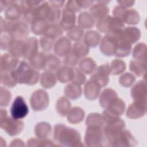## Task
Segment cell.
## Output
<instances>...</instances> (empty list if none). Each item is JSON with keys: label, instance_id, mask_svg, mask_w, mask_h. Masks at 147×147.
Returning a JSON list of instances; mask_svg holds the SVG:
<instances>
[{"label": "cell", "instance_id": "24", "mask_svg": "<svg viewBox=\"0 0 147 147\" xmlns=\"http://www.w3.org/2000/svg\"><path fill=\"white\" fill-rule=\"evenodd\" d=\"M24 40L22 39H14L8 49L9 53L18 58L22 57L24 51Z\"/></svg>", "mask_w": 147, "mask_h": 147}, {"label": "cell", "instance_id": "9", "mask_svg": "<svg viewBox=\"0 0 147 147\" xmlns=\"http://www.w3.org/2000/svg\"><path fill=\"white\" fill-rule=\"evenodd\" d=\"M29 113V109L24 99L21 96H17L12 103L10 108V114L15 119L25 118Z\"/></svg>", "mask_w": 147, "mask_h": 147}, {"label": "cell", "instance_id": "49", "mask_svg": "<svg viewBox=\"0 0 147 147\" xmlns=\"http://www.w3.org/2000/svg\"><path fill=\"white\" fill-rule=\"evenodd\" d=\"M76 2L80 8H87L93 3V1H76Z\"/></svg>", "mask_w": 147, "mask_h": 147}, {"label": "cell", "instance_id": "22", "mask_svg": "<svg viewBox=\"0 0 147 147\" xmlns=\"http://www.w3.org/2000/svg\"><path fill=\"white\" fill-rule=\"evenodd\" d=\"M85 115L84 110L80 107H75L68 113L67 119L71 123L76 124L82 121Z\"/></svg>", "mask_w": 147, "mask_h": 147}, {"label": "cell", "instance_id": "33", "mask_svg": "<svg viewBox=\"0 0 147 147\" xmlns=\"http://www.w3.org/2000/svg\"><path fill=\"white\" fill-rule=\"evenodd\" d=\"M103 117L98 113H91L87 117L86 123L88 127H100L103 125Z\"/></svg>", "mask_w": 147, "mask_h": 147}, {"label": "cell", "instance_id": "36", "mask_svg": "<svg viewBox=\"0 0 147 147\" xmlns=\"http://www.w3.org/2000/svg\"><path fill=\"white\" fill-rule=\"evenodd\" d=\"M17 83L13 78L11 72L1 71V84L5 87L12 88L16 86Z\"/></svg>", "mask_w": 147, "mask_h": 147}, {"label": "cell", "instance_id": "37", "mask_svg": "<svg viewBox=\"0 0 147 147\" xmlns=\"http://www.w3.org/2000/svg\"><path fill=\"white\" fill-rule=\"evenodd\" d=\"M62 34L63 30L59 25H57L56 24H51L48 25L44 36L55 40V38L59 37Z\"/></svg>", "mask_w": 147, "mask_h": 147}, {"label": "cell", "instance_id": "21", "mask_svg": "<svg viewBox=\"0 0 147 147\" xmlns=\"http://www.w3.org/2000/svg\"><path fill=\"white\" fill-rule=\"evenodd\" d=\"M78 22L79 26L82 29H90L94 26L95 21L90 13L84 11L79 14L78 18Z\"/></svg>", "mask_w": 147, "mask_h": 147}, {"label": "cell", "instance_id": "48", "mask_svg": "<svg viewBox=\"0 0 147 147\" xmlns=\"http://www.w3.org/2000/svg\"><path fill=\"white\" fill-rule=\"evenodd\" d=\"M49 3H50V5L52 7L60 9L61 7H62L63 6V5L65 3V1H49Z\"/></svg>", "mask_w": 147, "mask_h": 147}, {"label": "cell", "instance_id": "31", "mask_svg": "<svg viewBox=\"0 0 147 147\" xmlns=\"http://www.w3.org/2000/svg\"><path fill=\"white\" fill-rule=\"evenodd\" d=\"M71 106L69 100L66 98L62 96L59 98L56 102V110L60 115L65 116L69 112Z\"/></svg>", "mask_w": 147, "mask_h": 147}, {"label": "cell", "instance_id": "5", "mask_svg": "<svg viewBox=\"0 0 147 147\" xmlns=\"http://www.w3.org/2000/svg\"><path fill=\"white\" fill-rule=\"evenodd\" d=\"M121 31L107 33L102 38L100 44V50L102 53L108 56L115 55L119 42V35Z\"/></svg>", "mask_w": 147, "mask_h": 147}, {"label": "cell", "instance_id": "32", "mask_svg": "<svg viewBox=\"0 0 147 147\" xmlns=\"http://www.w3.org/2000/svg\"><path fill=\"white\" fill-rule=\"evenodd\" d=\"M73 53L79 58L86 56L89 53V47L84 42L78 41L76 42L71 49Z\"/></svg>", "mask_w": 147, "mask_h": 147}, {"label": "cell", "instance_id": "26", "mask_svg": "<svg viewBox=\"0 0 147 147\" xmlns=\"http://www.w3.org/2000/svg\"><path fill=\"white\" fill-rule=\"evenodd\" d=\"M100 35L98 32L90 30L85 34L83 41L88 47H95L100 41Z\"/></svg>", "mask_w": 147, "mask_h": 147}, {"label": "cell", "instance_id": "16", "mask_svg": "<svg viewBox=\"0 0 147 147\" xmlns=\"http://www.w3.org/2000/svg\"><path fill=\"white\" fill-rule=\"evenodd\" d=\"M4 14L7 20L18 21L22 15V11L19 4V1H15L14 3L7 6L5 10Z\"/></svg>", "mask_w": 147, "mask_h": 147}, {"label": "cell", "instance_id": "39", "mask_svg": "<svg viewBox=\"0 0 147 147\" xmlns=\"http://www.w3.org/2000/svg\"><path fill=\"white\" fill-rule=\"evenodd\" d=\"M83 29L79 26H75L72 29L68 30L67 35L69 39L76 42L80 41L83 36Z\"/></svg>", "mask_w": 147, "mask_h": 147}, {"label": "cell", "instance_id": "12", "mask_svg": "<svg viewBox=\"0 0 147 147\" xmlns=\"http://www.w3.org/2000/svg\"><path fill=\"white\" fill-rule=\"evenodd\" d=\"M38 44L37 38L29 37L24 40L22 57L24 59L30 60L38 53Z\"/></svg>", "mask_w": 147, "mask_h": 147}, {"label": "cell", "instance_id": "40", "mask_svg": "<svg viewBox=\"0 0 147 147\" xmlns=\"http://www.w3.org/2000/svg\"><path fill=\"white\" fill-rule=\"evenodd\" d=\"M14 40V38L9 33L7 32L1 33V49L2 50H8L11 43Z\"/></svg>", "mask_w": 147, "mask_h": 147}, {"label": "cell", "instance_id": "20", "mask_svg": "<svg viewBox=\"0 0 147 147\" xmlns=\"http://www.w3.org/2000/svg\"><path fill=\"white\" fill-rule=\"evenodd\" d=\"M57 77L53 71L47 70L44 72L40 79L41 85L46 88H49L53 87L56 83Z\"/></svg>", "mask_w": 147, "mask_h": 147}, {"label": "cell", "instance_id": "10", "mask_svg": "<svg viewBox=\"0 0 147 147\" xmlns=\"http://www.w3.org/2000/svg\"><path fill=\"white\" fill-rule=\"evenodd\" d=\"M110 72V65L108 64L100 65L96 71L92 75L90 79L96 82L101 87L106 86L109 82V75Z\"/></svg>", "mask_w": 147, "mask_h": 147}, {"label": "cell", "instance_id": "35", "mask_svg": "<svg viewBox=\"0 0 147 147\" xmlns=\"http://www.w3.org/2000/svg\"><path fill=\"white\" fill-rule=\"evenodd\" d=\"M140 106L141 103L134 102L128 107L126 115L130 118H137L142 115V107Z\"/></svg>", "mask_w": 147, "mask_h": 147}, {"label": "cell", "instance_id": "8", "mask_svg": "<svg viewBox=\"0 0 147 147\" xmlns=\"http://www.w3.org/2000/svg\"><path fill=\"white\" fill-rule=\"evenodd\" d=\"M102 127H88L85 135V142L88 146H101L105 140Z\"/></svg>", "mask_w": 147, "mask_h": 147}, {"label": "cell", "instance_id": "44", "mask_svg": "<svg viewBox=\"0 0 147 147\" xmlns=\"http://www.w3.org/2000/svg\"><path fill=\"white\" fill-rule=\"evenodd\" d=\"M135 77L130 73H125L121 75L119 79V83L123 87L130 86L135 81Z\"/></svg>", "mask_w": 147, "mask_h": 147}, {"label": "cell", "instance_id": "15", "mask_svg": "<svg viewBox=\"0 0 147 147\" xmlns=\"http://www.w3.org/2000/svg\"><path fill=\"white\" fill-rule=\"evenodd\" d=\"M140 32V30L136 27H126L125 29H122L119 37L121 40L131 44L139 39Z\"/></svg>", "mask_w": 147, "mask_h": 147}, {"label": "cell", "instance_id": "38", "mask_svg": "<svg viewBox=\"0 0 147 147\" xmlns=\"http://www.w3.org/2000/svg\"><path fill=\"white\" fill-rule=\"evenodd\" d=\"M110 72L114 75H118L123 72L126 68L125 63L119 59L113 60L110 65Z\"/></svg>", "mask_w": 147, "mask_h": 147}, {"label": "cell", "instance_id": "6", "mask_svg": "<svg viewBox=\"0 0 147 147\" xmlns=\"http://www.w3.org/2000/svg\"><path fill=\"white\" fill-rule=\"evenodd\" d=\"M1 127L9 135L14 136L22 130L24 123L20 119H15L7 115L0 118Z\"/></svg>", "mask_w": 147, "mask_h": 147}, {"label": "cell", "instance_id": "23", "mask_svg": "<svg viewBox=\"0 0 147 147\" xmlns=\"http://www.w3.org/2000/svg\"><path fill=\"white\" fill-rule=\"evenodd\" d=\"M73 68L68 66H63L57 69L56 77L61 83H67L72 80Z\"/></svg>", "mask_w": 147, "mask_h": 147}, {"label": "cell", "instance_id": "3", "mask_svg": "<svg viewBox=\"0 0 147 147\" xmlns=\"http://www.w3.org/2000/svg\"><path fill=\"white\" fill-rule=\"evenodd\" d=\"M123 26V22L121 20L111 16H106L98 20L96 24V28L99 31L107 34L119 32Z\"/></svg>", "mask_w": 147, "mask_h": 147}, {"label": "cell", "instance_id": "28", "mask_svg": "<svg viewBox=\"0 0 147 147\" xmlns=\"http://www.w3.org/2000/svg\"><path fill=\"white\" fill-rule=\"evenodd\" d=\"M35 134L38 138H47L51 131V126L50 125L45 122L37 123L34 129Z\"/></svg>", "mask_w": 147, "mask_h": 147}, {"label": "cell", "instance_id": "18", "mask_svg": "<svg viewBox=\"0 0 147 147\" xmlns=\"http://www.w3.org/2000/svg\"><path fill=\"white\" fill-rule=\"evenodd\" d=\"M100 86L95 81L90 79L87 81L84 86V95L86 98L90 100H94L98 96Z\"/></svg>", "mask_w": 147, "mask_h": 147}, {"label": "cell", "instance_id": "46", "mask_svg": "<svg viewBox=\"0 0 147 147\" xmlns=\"http://www.w3.org/2000/svg\"><path fill=\"white\" fill-rule=\"evenodd\" d=\"M142 63L136 60H132L130 63V69L131 71L137 76L142 74Z\"/></svg>", "mask_w": 147, "mask_h": 147}, {"label": "cell", "instance_id": "42", "mask_svg": "<svg viewBox=\"0 0 147 147\" xmlns=\"http://www.w3.org/2000/svg\"><path fill=\"white\" fill-rule=\"evenodd\" d=\"M86 78L84 75V73L80 70L76 68H73V76L71 80L73 83L79 86L83 84L86 81Z\"/></svg>", "mask_w": 147, "mask_h": 147}, {"label": "cell", "instance_id": "50", "mask_svg": "<svg viewBox=\"0 0 147 147\" xmlns=\"http://www.w3.org/2000/svg\"><path fill=\"white\" fill-rule=\"evenodd\" d=\"M118 3H119L121 6L123 7H130L133 5V3H134V1H117Z\"/></svg>", "mask_w": 147, "mask_h": 147}, {"label": "cell", "instance_id": "4", "mask_svg": "<svg viewBox=\"0 0 147 147\" xmlns=\"http://www.w3.org/2000/svg\"><path fill=\"white\" fill-rule=\"evenodd\" d=\"M6 32L9 33L14 39H22L28 36L30 29L25 22L6 20Z\"/></svg>", "mask_w": 147, "mask_h": 147}, {"label": "cell", "instance_id": "14", "mask_svg": "<svg viewBox=\"0 0 147 147\" xmlns=\"http://www.w3.org/2000/svg\"><path fill=\"white\" fill-rule=\"evenodd\" d=\"M76 16L75 13L64 9L62 11L59 26L64 30H69L75 26Z\"/></svg>", "mask_w": 147, "mask_h": 147}, {"label": "cell", "instance_id": "13", "mask_svg": "<svg viewBox=\"0 0 147 147\" xmlns=\"http://www.w3.org/2000/svg\"><path fill=\"white\" fill-rule=\"evenodd\" d=\"M55 53L61 57L65 56L71 50V44L69 39L66 37L59 38L53 45Z\"/></svg>", "mask_w": 147, "mask_h": 147}, {"label": "cell", "instance_id": "34", "mask_svg": "<svg viewBox=\"0 0 147 147\" xmlns=\"http://www.w3.org/2000/svg\"><path fill=\"white\" fill-rule=\"evenodd\" d=\"M60 61L57 56L53 54H49L46 56L45 69L51 71H55L60 68Z\"/></svg>", "mask_w": 147, "mask_h": 147}, {"label": "cell", "instance_id": "43", "mask_svg": "<svg viewBox=\"0 0 147 147\" xmlns=\"http://www.w3.org/2000/svg\"><path fill=\"white\" fill-rule=\"evenodd\" d=\"M40 44L41 49L44 52H49L54 45V40L46 36L40 38Z\"/></svg>", "mask_w": 147, "mask_h": 147}, {"label": "cell", "instance_id": "47", "mask_svg": "<svg viewBox=\"0 0 147 147\" xmlns=\"http://www.w3.org/2000/svg\"><path fill=\"white\" fill-rule=\"evenodd\" d=\"M65 9L71 11L72 12H78L80 10L81 8L78 5L76 1H69L67 2L66 6H65Z\"/></svg>", "mask_w": 147, "mask_h": 147}, {"label": "cell", "instance_id": "30", "mask_svg": "<svg viewBox=\"0 0 147 147\" xmlns=\"http://www.w3.org/2000/svg\"><path fill=\"white\" fill-rule=\"evenodd\" d=\"M64 92L68 98L71 99H76L81 95L82 88L79 85L72 83L68 84L65 87Z\"/></svg>", "mask_w": 147, "mask_h": 147}, {"label": "cell", "instance_id": "29", "mask_svg": "<svg viewBox=\"0 0 147 147\" xmlns=\"http://www.w3.org/2000/svg\"><path fill=\"white\" fill-rule=\"evenodd\" d=\"M80 70L86 74H90L96 69L95 62L91 58L88 57L82 59L79 64Z\"/></svg>", "mask_w": 147, "mask_h": 147}, {"label": "cell", "instance_id": "25", "mask_svg": "<svg viewBox=\"0 0 147 147\" xmlns=\"http://www.w3.org/2000/svg\"><path fill=\"white\" fill-rule=\"evenodd\" d=\"M46 56L42 52H38L29 60L30 65L35 69H44L45 67Z\"/></svg>", "mask_w": 147, "mask_h": 147}, {"label": "cell", "instance_id": "17", "mask_svg": "<svg viewBox=\"0 0 147 147\" xmlns=\"http://www.w3.org/2000/svg\"><path fill=\"white\" fill-rule=\"evenodd\" d=\"M105 1L97 2L96 4H94L90 9V14L94 19L100 20L106 17L109 11V9L106 5Z\"/></svg>", "mask_w": 147, "mask_h": 147}, {"label": "cell", "instance_id": "45", "mask_svg": "<svg viewBox=\"0 0 147 147\" xmlns=\"http://www.w3.org/2000/svg\"><path fill=\"white\" fill-rule=\"evenodd\" d=\"M79 59L71 50L70 52L64 56V63L67 66L76 65L79 62Z\"/></svg>", "mask_w": 147, "mask_h": 147}, {"label": "cell", "instance_id": "2", "mask_svg": "<svg viewBox=\"0 0 147 147\" xmlns=\"http://www.w3.org/2000/svg\"><path fill=\"white\" fill-rule=\"evenodd\" d=\"M11 74L16 82L20 84L33 85L39 79V72L25 61H21Z\"/></svg>", "mask_w": 147, "mask_h": 147}, {"label": "cell", "instance_id": "41", "mask_svg": "<svg viewBox=\"0 0 147 147\" xmlns=\"http://www.w3.org/2000/svg\"><path fill=\"white\" fill-rule=\"evenodd\" d=\"M11 99V94L10 91L3 87L0 88V105L1 107L7 106Z\"/></svg>", "mask_w": 147, "mask_h": 147}, {"label": "cell", "instance_id": "1", "mask_svg": "<svg viewBox=\"0 0 147 147\" xmlns=\"http://www.w3.org/2000/svg\"><path fill=\"white\" fill-rule=\"evenodd\" d=\"M54 139L58 142L67 146H79L81 137L76 130L67 127L62 123L55 126L53 132Z\"/></svg>", "mask_w": 147, "mask_h": 147}, {"label": "cell", "instance_id": "7", "mask_svg": "<svg viewBox=\"0 0 147 147\" xmlns=\"http://www.w3.org/2000/svg\"><path fill=\"white\" fill-rule=\"evenodd\" d=\"M32 108L34 111H41L46 109L49 104V96L43 90H37L32 95L30 99Z\"/></svg>", "mask_w": 147, "mask_h": 147}, {"label": "cell", "instance_id": "11", "mask_svg": "<svg viewBox=\"0 0 147 147\" xmlns=\"http://www.w3.org/2000/svg\"><path fill=\"white\" fill-rule=\"evenodd\" d=\"M19 63L18 57L9 53H5L1 57V71L12 72L17 68Z\"/></svg>", "mask_w": 147, "mask_h": 147}, {"label": "cell", "instance_id": "27", "mask_svg": "<svg viewBox=\"0 0 147 147\" xmlns=\"http://www.w3.org/2000/svg\"><path fill=\"white\" fill-rule=\"evenodd\" d=\"M49 25L45 20H36L31 24V30L36 35L44 34Z\"/></svg>", "mask_w": 147, "mask_h": 147}, {"label": "cell", "instance_id": "19", "mask_svg": "<svg viewBox=\"0 0 147 147\" xmlns=\"http://www.w3.org/2000/svg\"><path fill=\"white\" fill-rule=\"evenodd\" d=\"M117 97L118 95L114 90L111 88H107L100 95V105L103 108L106 109L110 103Z\"/></svg>", "mask_w": 147, "mask_h": 147}]
</instances>
